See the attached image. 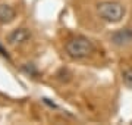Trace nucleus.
Here are the masks:
<instances>
[{
	"instance_id": "1",
	"label": "nucleus",
	"mask_w": 132,
	"mask_h": 125,
	"mask_svg": "<svg viewBox=\"0 0 132 125\" xmlns=\"http://www.w3.org/2000/svg\"><path fill=\"white\" fill-rule=\"evenodd\" d=\"M66 53L73 59H85L94 53V44L84 35H76L71 38L65 46Z\"/></svg>"
},
{
	"instance_id": "2",
	"label": "nucleus",
	"mask_w": 132,
	"mask_h": 125,
	"mask_svg": "<svg viewBox=\"0 0 132 125\" xmlns=\"http://www.w3.org/2000/svg\"><path fill=\"white\" fill-rule=\"evenodd\" d=\"M97 13L106 22L116 24L122 21L125 15V7L119 2H101L97 5Z\"/></svg>"
},
{
	"instance_id": "3",
	"label": "nucleus",
	"mask_w": 132,
	"mask_h": 125,
	"mask_svg": "<svg viewBox=\"0 0 132 125\" xmlns=\"http://www.w3.org/2000/svg\"><path fill=\"white\" fill-rule=\"evenodd\" d=\"M31 38V33L27 28H16L7 35V44L10 46H19V44L27 43Z\"/></svg>"
},
{
	"instance_id": "4",
	"label": "nucleus",
	"mask_w": 132,
	"mask_h": 125,
	"mask_svg": "<svg viewBox=\"0 0 132 125\" xmlns=\"http://www.w3.org/2000/svg\"><path fill=\"white\" fill-rule=\"evenodd\" d=\"M112 41L116 46H126L132 41V29L126 28V29H120L112 35Z\"/></svg>"
},
{
	"instance_id": "5",
	"label": "nucleus",
	"mask_w": 132,
	"mask_h": 125,
	"mask_svg": "<svg viewBox=\"0 0 132 125\" xmlns=\"http://www.w3.org/2000/svg\"><path fill=\"white\" fill-rule=\"evenodd\" d=\"M16 18V10L12 6L2 3L0 5V24H9Z\"/></svg>"
},
{
	"instance_id": "6",
	"label": "nucleus",
	"mask_w": 132,
	"mask_h": 125,
	"mask_svg": "<svg viewBox=\"0 0 132 125\" xmlns=\"http://www.w3.org/2000/svg\"><path fill=\"white\" fill-rule=\"evenodd\" d=\"M122 80H123V84H125L128 88H132V69H125V71H123Z\"/></svg>"
}]
</instances>
